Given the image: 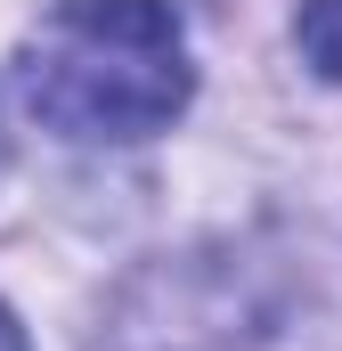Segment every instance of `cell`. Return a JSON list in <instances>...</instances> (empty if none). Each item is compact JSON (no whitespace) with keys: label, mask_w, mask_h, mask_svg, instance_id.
<instances>
[{"label":"cell","mask_w":342,"mask_h":351,"mask_svg":"<svg viewBox=\"0 0 342 351\" xmlns=\"http://www.w3.org/2000/svg\"><path fill=\"white\" fill-rule=\"evenodd\" d=\"M302 58L326 82H342V0H310L302 8Z\"/></svg>","instance_id":"2"},{"label":"cell","mask_w":342,"mask_h":351,"mask_svg":"<svg viewBox=\"0 0 342 351\" xmlns=\"http://www.w3.org/2000/svg\"><path fill=\"white\" fill-rule=\"evenodd\" d=\"M0 351H33V343H25V327H16L8 311H0Z\"/></svg>","instance_id":"3"},{"label":"cell","mask_w":342,"mask_h":351,"mask_svg":"<svg viewBox=\"0 0 342 351\" xmlns=\"http://www.w3.org/2000/svg\"><path fill=\"white\" fill-rule=\"evenodd\" d=\"M25 98L66 139H155L187 106V33L171 0H57L25 33Z\"/></svg>","instance_id":"1"},{"label":"cell","mask_w":342,"mask_h":351,"mask_svg":"<svg viewBox=\"0 0 342 351\" xmlns=\"http://www.w3.org/2000/svg\"><path fill=\"white\" fill-rule=\"evenodd\" d=\"M0 164H8V123H0Z\"/></svg>","instance_id":"4"}]
</instances>
